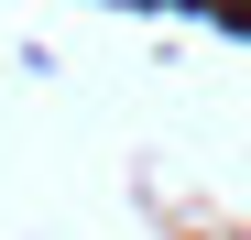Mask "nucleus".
Returning <instances> with one entry per match:
<instances>
[{
	"label": "nucleus",
	"mask_w": 251,
	"mask_h": 240,
	"mask_svg": "<svg viewBox=\"0 0 251 240\" xmlns=\"http://www.w3.org/2000/svg\"><path fill=\"white\" fill-rule=\"evenodd\" d=\"M229 11H251V0H229Z\"/></svg>",
	"instance_id": "nucleus-1"
}]
</instances>
